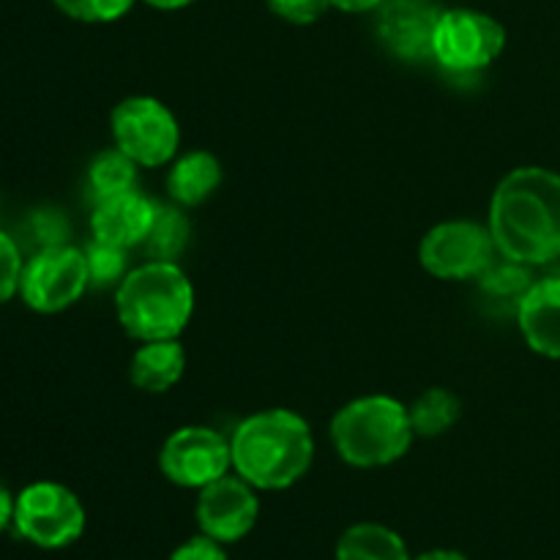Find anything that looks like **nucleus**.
<instances>
[{
  "label": "nucleus",
  "mask_w": 560,
  "mask_h": 560,
  "mask_svg": "<svg viewBox=\"0 0 560 560\" xmlns=\"http://www.w3.org/2000/svg\"><path fill=\"white\" fill-rule=\"evenodd\" d=\"M490 233L506 260L545 266L560 257V175L517 167L495 186Z\"/></svg>",
  "instance_id": "1"
},
{
  "label": "nucleus",
  "mask_w": 560,
  "mask_h": 560,
  "mask_svg": "<svg viewBox=\"0 0 560 560\" xmlns=\"http://www.w3.org/2000/svg\"><path fill=\"white\" fill-rule=\"evenodd\" d=\"M233 470L255 490H288L304 479L315 457V438L299 413L262 410L235 427L230 438Z\"/></svg>",
  "instance_id": "2"
},
{
  "label": "nucleus",
  "mask_w": 560,
  "mask_h": 560,
  "mask_svg": "<svg viewBox=\"0 0 560 560\" xmlns=\"http://www.w3.org/2000/svg\"><path fill=\"white\" fill-rule=\"evenodd\" d=\"M115 312L124 331L140 342L178 339L195 312V288L175 262L151 260L126 273Z\"/></svg>",
  "instance_id": "3"
},
{
  "label": "nucleus",
  "mask_w": 560,
  "mask_h": 560,
  "mask_svg": "<svg viewBox=\"0 0 560 560\" xmlns=\"http://www.w3.org/2000/svg\"><path fill=\"white\" fill-rule=\"evenodd\" d=\"M416 432L399 399L386 394L353 399L331 419V443L353 468H383L408 454Z\"/></svg>",
  "instance_id": "4"
},
{
  "label": "nucleus",
  "mask_w": 560,
  "mask_h": 560,
  "mask_svg": "<svg viewBox=\"0 0 560 560\" xmlns=\"http://www.w3.org/2000/svg\"><path fill=\"white\" fill-rule=\"evenodd\" d=\"M14 528L42 550L74 545L85 530V509L69 487L58 481H36L16 495Z\"/></svg>",
  "instance_id": "5"
},
{
  "label": "nucleus",
  "mask_w": 560,
  "mask_h": 560,
  "mask_svg": "<svg viewBox=\"0 0 560 560\" xmlns=\"http://www.w3.org/2000/svg\"><path fill=\"white\" fill-rule=\"evenodd\" d=\"M109 129L115 148H120L140 167H162L178 153V120L153 96H129L115 104Z\"/></svg>",
  "instance_id": "6"
},
{
  "label": "nucleus",
  "mask_w": 560,
  "mask_h": 560,
  "mask_svg": "<svg viewBox=\"0 0 560 560\" xmlns=\"http://www.w3.org/2000/svg\"><path fill=\"white\" fill-rule=\"evenodd\" d=\"M506 47V31L490 14L474 9H448L438 16L432 33V60L454 74L487 69Z\"/></svg>",
  "instance_id": "7"
},
{
  "label": "nucleus",
  "mask_w": 560,
  "mask_h": 560,
  "mask_svg": "<svg viewBox=\"0 0 560 560\" xmlns=\"http://www.w3.org/2000/svg\"><path fill=\"white\" fill-rule=\"evenodd\" d=\"M88 284H91V277H88L85 252L66 244H52L44 246L25 262L20 295L33 312L55 315V312H63L77 304Z\"/></svg>",
  "instance_id": "8"
},
{
  "label": "nucleus",
  "mask_w": 560,
  "mask_h": 560,
  "mask_svg": "<svg viewBox=\"0 0 560 560\" xmlns=\"http://www.w3.org/2000/svg\"><path fill=\"white\" fill-rule=\"evenodd\" d=\"M490 228L476 222H443L424 235L419 260L435 279H476L495 262Z\"/></svg>",
  "instance_id": "9"
},
{
  "label": "nucleus",
  "mask_w": 560,
  "mask_h": 560,
  "mask_svg": "<svg viewBox=\"0 0 560 560\" xmlns=\"http://www.w3.org/2000/svg\"><path fill=\"white\" fill-rule=\"evenodd\" d=\"M164 479L186 490H202L233 468L230 441L211 427H180L159 452Z\"/></svg>",
  "instance_id": "10"
},
{
  "label": "nucleus",
  "mask_w": 560,
  "mask_h": 560,
  "mask_svg": "<svg viewBox=\"0 0 560 560\" xmlns=\"http://www.w3.org/2000/svg\"><path fill=\"white\" fill-rule=\"evenodd\" d=\"M195 512L202 534L222 541V545H233L257 525L260 501L255 495V487L235 474L222 476V479L202 487Z\"/></svg>",
  "instance_id": "11"
},
{
  "label": "nucleus",
  "mask_w": 560,
  "mask_h": 560,
  "mask_svg": "<svg viewBox=\"0 0 560 560\" xmlns=\"http://www.w3.org/2000/svg\"><path fill=\"white\" fill-rule=\"evenodd\" d=\"M441 11L427 0H386L377 14V36L402 60H430L432 33Z\"/></svg>",
  "instance_id": "12"
},
{
  "label": "nucleus",
  "mask_w": 560,
  "mask_h": 560,
  "mask_svg": "<svg viewBox=\"0 0 560 560\" xmlns=\"http://www.w3.org/2000/svg\"><path fill=\"white\" fill-rule=\"evenodd\" d=\"M153 217H156V202H151L137 189L120 191V195L107 197V200H98L96 208H93V238L124 246V249L142 246L153 224Z\"/></svg>",
  "instance_id": "13"
},
{
  "label": "nucleus",
  "mask_w": 560,
  "mask_h": 560,
  "mask_svg": "<svg viewBox=\"0 0 560 560\" xmlns=\"http://www.w3.org/2000/svg\"><path fill=\"white\" fill-rule=\"evenodd\" d=\"M517 323L525 342L545 359H560V277L530 284L517 301Z\"/></svg>",
  "instance_id": "14"
},
{
  "label": "nucleus",
  "mask_w": 560,
  "mask_h": 560,
  "mask_svg": "<svg viewBox=\"0 0 560 560\" xmlns=\"http://www.w3.org/2000/svg\"><path fill=\"white\" fill-rule=\"evenodd\" d=\"M186 353L178 339H156L142 342V348L131 355L129 381L135 388L148 394H164L184 377Z\"/></svg>",
  "instance_id": "15"
},
{
  "label": "nucleus",
  "mask_w": 560,
  "mask_h": 560,
  "mask_svg": "<svg viewBox=\"0 0 560 560\" xmlns=\"http://www.w3.org/2000/svg\"><path fill=\"white\" fill-rule=\"evenodd\" d=\"M222 184V162L208 151H191L175 159L167 173V191L178 206L195 208L206 202Z\"/></svg>",
  "instance_id": "16"
},
{
  "label": "nucleus",
  "mask_w": 560,
  "mask_h": 560,
  "mask_svg": "<svg viewBox=\"0 0 560 560\" xmlns=\"http://www.w3.org/2000/svg\"><path fill=\"white\" fill-rule=\"evenodd\" d=\"M337 560H410V552L397 530L377 523H359L339 536Z\"/></svg>",
  "instance_id": "17"
},
{
  "label": "nucleus",
  "mask_w": 560,
  "mask_h": 560,
  "mask_svg": "<svg viewBox=\"0 0 560 560\" xmlns=\"http://www.w3.org/2000/svg\"><path fill=\"white\" fill-rule=\"evenodd\" d=\"M137 167L120 148H107L98 153L88 167V189L93 200H107V197L120 195V191L137 189Z\"/></svg>",
  "instance_id": "18"
},
{
  "label": "nucleus",
  "mask_w": 560,
  "mask_h": 560,
  "mask_svg": "<svg viewBox=\"0 0 560 560\" xmlns=\"http://www.w3.org/2000/svg\"><path fill=\"white\" fill-rule=\"evenodd\" d=\"M189 219L178 208L159 206L156 202V217H153L151 230H148L145 241H142V249H145L151 260L175 262V257H180V252L189 244Z\"/></svg>",
  "instance_id": "19"
},
{
  "label": "nucleus",
  "mask_w": 560,
  "mask_h": 560,
  "mask_svg": "<svg viewBox=\"0 0 560 560\" xmlns=\"http://www.w3.org/2000/svg\"><path fill=\"white\" fill-rule=\"evenodd\" d=\"M459 399L448 388H427L408 408L410 424L419 438H438L452 430L459 419Z\"/></svg>",
  "instance_id": "20"
},
{
  "label": "nucleus",
  "mask_w": 560,
  "mask_h": 560,
  "mask_svg": "<svg viewBox=\"0 0 560 560\" xmlns=\"http://www.w3.org/2000/svg\"><path fill=\"white\" fill-rule=\"evenodd\" d=\"M85 262L91 284L107 288V284H120L126 277V249L124 246L107 244V241L93 238L85 246Z\"/></svg>",
  "instance_id": "21"
},
{
  "label": "nucleus",
  "mask_w": 560,
  "mask_h": 560,
  "mask_svg": "<svg viewBox=\"0 0 560 560\" xmlns=\"http://www.w3.org/2000/svg\"><path fill=\"white\" fill-rule=\"evenodd\" d=\"M481 288L492 295H501V299H523L525 290L530 288V271L523 262H514L503 257V262H492L485 273H481Z\"/></svg>",
  "instance_id": "22"
},
{
  "label": "nucleus",
  "mask_w": 560,
  "mask_h": 560,
  "mask_svg": "<svg viewBox=\"0 0 560 560\" xmlns=\"http://www.w3.org/2000/svg\"><path fill=\"white\" fill-rule=\"evenodd\" d=\"M58 11L77 22H115L126 16L135 5V0H52Z\"/></svg>",
  "instance_id": "23"
},
{
  "label": "nucleus",
  "mask_w": 560,
  "mask_h": 560,
  "mask_svg": "<svg viewBox=\"0 0 560 560\" xmlns=\"http://www.w3.org/2000/svg\"><path fill=\"white\" fill-rule=\"evenodd\" d=\"M22 268H25V262H22L20 249L11 241V235L0 230V304H5V301L20 293Z\"/></svg>",
  "instance_id": "24"
},
{
  "label": "nucleus",
  "mask_w": 560,
  "mask_h": 560,
  "mask_svg": "<svg viewBox=\"0 0 560 560\" xmlns=\"http://www.w3.org/2000/svg\"><path fill=\"white\" fill-rule=\"evenodd\" d=\"M328 0H268V9L293 25H312L328 11Z\"/></svg>",
  "instance_id": "25"
},
{
  "label": "nucleus",
  "mask_w": 560,
  "mask_h": 560,
  "mask_svg": "<svg viewBox=\"0 0 560 560\" xmlns=\"http://www.w3.org/2000/svg\"><path fill=\"white\" fill-rule=\"evenodd\" d=\"M170 560H228V552H224L222 541L200 534L186 539L180 547H175Z\"/></svg>",
  "instance_id": "26"
},
{
  "label": "nucleus",
  "mask_w": 560,
  "mask_h": 560,
  "mask_svg": "<svg viewBox=\"0 0 560 560\" xmlns=\"http://www.w3.org/2000/svg\"><path fill=\"white\" fill-rule=\"evenodd\" d=\"M334 9L339 11H350V14H364V11H375L381 9L386 0H328Z\"/></svg>",
  "instance_id": "27"
},
{
  "label": "nucleus",
  "mask_w": 560,
  "mask_h": 560,
  "mask_svg": "<svg viewBox=\"0 0 560 560\" xmlns=\"http://www.w3.org/2000/svg\"><path fill=\"white\" fill-rule=\"evenodd\" d=\"M14 503H16V498L11 495L3 485H0V534H3L9 525H14Z\"/></svg>",
  "instance_id": "28"
},
{
  "label": "nucleus",
  "mask_w": 560,
  "mask_h": 560,
  "mask_svg": "<svg viewBox=\"0 0 560 560\" xmlns=\"http://www.w3.org/2000/svg\"><path fill=\"white\" fill-rule=\"evenodd\" d=\"M416 560H468L463 556V552L457 550H430L424 552V556H419Z\"/></svg>",
  "instance_id": "29"
},
{
  "label": "nucleus",
  "mask_w": 560,
  "mask_h": 560,
  "mask_svg": "<svg viewBox=\"0 0 560 560\" xmlns=\"http://www.w3.org/2000/svg\"><path fill=\"white\" fill-rule=\"evenodd\" d=\"M148 5L153 9H162V11H175V9H184V5H191L195 0H145Z\"/></svg>",
  "instance_id": "30"
}]
</instances>
